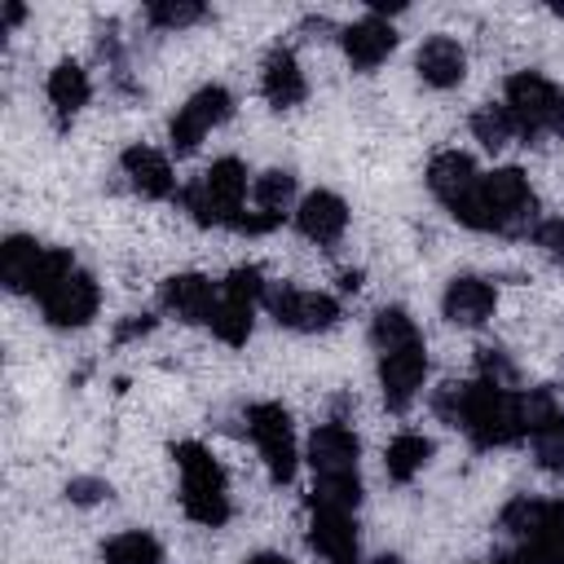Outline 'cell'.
<instances>
[{
	"mask_svg": "<svg viewBox=\"0 0 564 564\" xmlns=\"http://www.w3.org/2000/svg\"><path fill=\"white\" fill-rule=\"evenodd\" d=\"M339 286H344V291H357V286H361V273H344Z\"/></svg>",
	"mask_w": 564,
	"mask_h": 564,
	"instance_id": "ab89813d",
	"label": "cell"
},
{
	"mask_svg": "<svg viewBox=\"0 0 564 564\" xmlns=\"http://www.w3.org/2000/svg\"><path fill=\"white\" fill-rule=\"evenodd\" d=\"M101 498H110V485L97 480V476H75V480L66 485V502H75V507H93V502H101Z\"/></svg>",
	"mask_w": 564,
	"mask_h": 564,
	"instance_id": "e575fe53",
	"label": "cell"
},
{
	"mask_svg": "<svg viewBox=\"0 0 564 564\" xmlns=\"http://www.w3.org/2000/svg\"><path fill=\"white\" fill-rule=\"evenodd\" d=\"M375 564H401V560H397V555H379Z\"/></svg>",
	"mask_w": 564,
	"mask_h": 564,
	"instance_id": "60d3db41",
	"label": "cell"
},
{
	"mask_svg": "<svg viewBox=\"0 0 564 564\" xmlns=\"http://www.w3.org/2000/svg\"><path fill=\"white\" fill-rule=\"evenodd\" d=\"M533 242L542 247L546 260H564V216L538 220V225H533Z\"/></svg>",
	"mask_w": 564,
	"mask_h": 564,
	"instance_id": "836d02e7",
	"label": "cell"
},
{
	"mask_svg": "<svg viewBox=\"0 0 564 564\" xmlns=\"http://www.w3.org/2000/svg\"><path fill=\"white\" fill-rule=\"evenodd\" d=\"M295 229L317 247H335L344 238V229H348V203L339 194H330V189H313L295 207Z\"/></svg>",
	"mask_w": 564,
	"mask_h": 564,
	"instance_id": "ffe728a7",
	"label": "cell"
},
{
	"mask_svg": "<svg viewBox=\"0 0 564 564\" xmlns=\"http://www.w3.org/2000/svg\"><path fill=\"white\" fill-rule=\"evenodd\" d=\"M502 106L511 110L520 137H529V141H533V137H564V88L551 84L546 75H538V70H516V75L507 79Z\"/></svg>",
	"mask_w": 564,
	"mask_h": 564,
	"instance_id": "8992f818",
	"label": "cell"
},
{
	"mask_svg": "<svg viewBox=\"0 0 564 564\" xmlns=\"http://www.w3.org/2000/svg\"><path fill=\"white\" fill-rule=\"evenodd\" d=\"M498 308V286L480 273H458L449 278L445 295H441V313L454 322V326H485Z\"/></svg>",
	"mask_w": 564,
	"mask_h": 564,
	"instance_id": "ac0fdd59",
	"label": "cell"
},
{
	"mask_svg": "<svg viewBox=\"0 0 564 564\" xmlns=\"http://www.w3.org/2000/svg\"><path fill=\"white\" fill-rule=\"evenodd\" d=\"M75 269V256L66 251V247H44V242H35V238H26V234H13V238H4V247H0V278H4V286L9 291H18V295H44L48 286H57L66 273Z\"/></svg>",
	"mask_w": 564,
	"mask_h": 564,
	"instance_id": "5b68a950",
	"label": "cell"
},
{
	"mask_svg": "<svg viewBox=\"0 0 564 564\" xmlns=\"http://www.w3.org/2000/svg\"><path fill=\"white\" fill-rule=\"evenodd\" d=\"M432 405L449 427L467 432V441L476 449L511 445L524 436V392H516V388H498L485 379L445 383V388H436Z\"/></svg>",
	"mask_w": 564,
	"mask_h": 564,
	"instance_id": "6da1fadb",
	"label": "cell"
},
{
	"mask_svg": "<svg viewBox=\"0 0 564 564\" xmlns=\"http://www.w3.org/2000/svg\"><path fill=\"white\" fill-rule=\"evenodd\" d=\"M476 379L498 383V388H516V366L502 348H480L476 352Z\"/></svg>",
	"mask_w": 564,
	"mask_h": 564,
	"instance_id": "d6a6232c",
	"label": "cell"
},
{
	"mask_svg": "<svg viewBox=\"0 0 564 564\" xmlns=\"http://www.w3.org/2000/svg\"><path fill=\"white\" fill-rule=\"evenodd\" d=\"M427 189H432V198L458 220V216L467 212V203L476 198V189H480V172H476L471 154H463V150H441V154L427 163Z\"/></svg>",
	"mask_w": 564,
	"mask_h": 564,
	"instance_id": "5bb4252c",
	"label": "cell"
},
{
	"mask_svg": "<svg viewBox=\"0 0 564 564\" xmlns=\"http://www.w3.org/2000/svg\"><path fill=\"white\" fill-rule=\"evenodd\" d=\"M414 70L427 88H454L467 75V53L454 35H427L414 53Z\"/></svg>",
	"mask_w": 564,
	"mask_h": 564,
	"instance_id": "7402d4cb",
	"label": "cell"
},
{
	"mask_svg": "<svg viewBox=\"0 0 564 564\" xmlns=\"http://www.w3.org/2000/svg\"><path fill=\"white\" fill-rule=\"evenodd\" d=\"M533 216H538V198L529 176L520 167H494L489 176H480V189L458 216V225L480 234H524Z\"/></svg>",
	"mask_w": 564,
	"mask_h": 564,
	"instance_id": "7a4b0ae2",
	"label": "cell"
},
{
	"mask_svg": "<svg viewBox=\"0 0 564 564\" xmlns=\"http://www.w3.org/2000/svg\"><path fill=\"white\" fill-rule=\"evenodd\" d=\"M524 436L533 441V458L542 471H564V410L551 388L524 392Z\"/></svg>",
	"mask_w": 564,
	"mask_h": 564,
	"instance_id": "7c38bea8",
	"label": "cell"
},
{
	"mask_svg": "<svg viewBox=\"0 0 564 564\" xmlns=\"http://www.w3.org/2000/svg\"><path fill=\"white\" fill-rule=\"evenodd\" d=\"M269 313L278 326L286 330H300V335H317V330H330L339 322V300L326 295V291H300V286H269L264 295Z\"/></svg>",
	"mask_w": 564,
	"mask_h": 564,
	"instance_id": "8fae6325",
	"label": "cell"
},
{
	"mask_svg": "<svg viewBox=\"0 0 564 564\" xmlns=\"http://www.w3.org/2000/svg\"><path fill=\"white\" fill-rule=\"evenodd\" d=\"M229 115H234V93H229V88H220V84L198 88V93L172 115V123H167L172 150H176V154L198 150V141H203L212 128H220Z\"/></svg>",
	"mask_w": 564,
	"mask_h": 564,
	"instance_id": "9c48e42d",
	"label": "cell"
},
{
	"mask_svg": "<svg viewBox=\"0 0 564 564\" xmlns=\"http://www.w3.org/2000/svg\"><path fill=\"white\" fill-rule=\"evenodd\" d=\"M172 458H176V471H181L185 516L203 529H220L234 507H229V480H225V467L216 463V454L198 441H181V445H172Z\"/></svg>",
	"mask_w": 564,
	"mask_h": 564,
	"instance_id": "3957f363",
	"label": "cell"
},
{
	"mask_svg": "<svg viewBox=\"0 0 564 564\" xmlns=\"http://www.w3.org/2000/svg\"><path fill=\"white\" fill-rule=\"evenodd\" d=\"M101 560L106 564H163V546L141 533V529H128V533H115L106 546H101Z\"/></svg>",
	"mask_w": 564,
	"mask_h": 564,
	"instance_id": "f1b7e54d",
	"label": "cell"
},
{
	"mask_svg": "<svg viewBox=\"0 0 564 564\" xmlns=\"http://www.w3.org/2000/svg\"><path fill=\"white\" fill-rule=\"evenodd\" d=\"M247 432H251V441H256V449H260L269 476H273L278 485H286V480L295 476V463H300L291 414H286L278 401H256V405H247Z\"/></svg>",
	"mask_w": 564,
	"mask_h": 564,
	"instance_id": "ba28073f",
	"label": "cell"
},
{
	"mask_svg": "<svg viewBox=\"0 0 564 564\" xmlns=\"http://www.w3.org/2000/svg\"><path fill=\"white\" fill-rule=\"evenodd\" d=\"M119 163H123V176L137 194H145V198H172L176 194V176H172L167 154H159L150 145H128Z\"/></svg>",
	"mask_w": 564,
	"mask_h": 564,
	"instance_id": "603a6c76",
	"label": "cell"
},
{
	"mask_svg": "<svg viewBox=\"0 0 564 564\" xmlns=\"http://www.w3.org/2000/svg\"><path fill=\"white\" fill-rule=\"evenodd\" d=\"M480 564H538L529 551H516V555H498V560H480Z\"/></svg>",
	"mask_w": 564,
	"mask_h": 564,
	"instance_id": "f35d334b",
	"label": "cell"
},
{
	"mask_svg": "<svg viewBox=\"0 0 564 564\" xmlns=\"http://www.w3.org/2000/svg\"><path fill=\"white\" fill-rule=\"evenodd\" d=\"M242 564H295V560H286L282 551H256L251 560H242Z\"/></svg>",
	"mask_w": 564,
	"mask_h": 564,
	"instance_id": "8d00e7d4",
	"label": "cell"
},
{
	"mask_svg": "<svg viewBox=\"0 0 564 564\" xmlns=\"http://www.w3.org/2000/svg\"><path fill=\"white\" fill-rule=\"evenodd\" d=\"M251 198H256V212H260V216H273V220L282 225V216H286V207H291V198H295V176L282 172V167L260 172L256 185H251Z\"/></svg>",
	"mask_w": 564,
	"mask_h": 564,
	"instance_id": "4316f807",
	"label": "cell"
},
{
	"mask_svg": "<svg viewBox=\"0 0 564 564\" xmlns=\"http://www.w3.org/2000/svg\"><path fill=\"white\" fill-rule=\"evenodd\" d=\"M423 379H427V348H423V339L379 352V388H383V405L388 410H410V401L419 397Z\"/></svg>",
	"mask_w": 564,
	"mask_h": 564,
	"instance_id": "4fadbf2b",
	"label": "cell"
},
{
	"mask_svg": "<svg viewBox=\"0 0 564 564\" xmlns=\"http://www.w3.org/2000/svg\"><path fill=\"white\" fill-rule=\"evenodd\" d=\"M93 97V84H88V70L79 62H57L48 70V106L57 110V119L66 123L75 110H84Z\"/></svg>",
	"mask_w": 564,
	"mask_h": 564,
	"instance_id": "cb8c5ba5",
	"label": "cell"
},
{
	"mask_svg": "<svg viewBox=\"0 0 564 564\" xmlns=\"http://www.w3.org/2000/svg\"><path fill=\"white\" fill-rule=\"evenodd\" d=\"M357 454H361V445H357L352 427H344L339 419L322 423L308 441V463H313L317 480H361L357 476Z\"/></svg>",
	"mask_w": 564,
	"mask_h": 564,
	"instance_id": "2e32d148",
	"label": "cell"
},
{
	"mask_svg": "<svg viewBox=\"0 0 564 564\" xmlns=\"http://www.w3.org/2000/svg\"><path fill=\"white\" fill-rule=\"evenodd\" d=\"M159 300H163V308L172 313V317H181V322H207L212 326V317H216V304H220V286L212 282V278H203V273H172L163 286H159Z\"/></svg>",
	"mask_w": 564,
	"mask_h": 564,
	"instance_id": "e0dca14e",
	"label": "cell"
},
{
	"mask_svg": "<svg viewBox=\"0 0 564 564\" xmlns=\"http://www.w3.org/2000/svg\"><path fill=\"white\" fill-rule=\"evenodd\" d=\"M145 330H154V317H150V313H137L132 322H123V326L115 330V339H132V335H145Z\"/></svg>",
	"mask_w": 564,
	"mask_h": 564,
	"instance_id": "d590c367",
	"label": "cell"
},
{
	"mask_svg": "<svg viewBox=\"0 0 564 564\" xmlns=\"http://www.w3.org/2000/svg\"><path fill=\"white\" fill-rule=\"evenodd\" d=\"M414 339H419V326H414V317H410L405 308L383 304V308L370 317V344H375L379 352L401 348V344H414Z\"/></svg>",
	"mask_w": 564,
	"mask_h": 564,
	"instance_id": "83f0119b",
	"label": "cell"
},
{
	"mask_svg": "<svg viewBox=\"0 0 564 564\" xmlns=\"http://www.w3.org/2000/svg\"><path fill=\"white\" fill-rule=\"evenodd\" d=\"M555 13H560V18H564V4H555Z\"/></svg>",
	"mask_w": 564,
	"mask_h": 564,
	"instance_id": "b9f144b4",
	"label": "cell"
},
{
	"mask_svg": "<svg viewBox=\"0 0 564 564\" xmlns=\"http://www.w3.org/2000/svg\"><path fill=\"white\" fill-rule=\"evenodd\" d=\"M242 198H247V167L238 159H216L203 176H194L181 189V207L203 229H212V225L234 229L238 216H242Z\"/></svg>",
	"mask_w": 564,
	"mask_h": 564,
	"instance_id": "277c9868",
	"label": "cell"
},
{
	"mask_svg": "<svg viewBox=\"0 0 564 564\" xmlns=\"http://www.w3.org/2000/svg\"><path fill=\"white\" fill-rule=\"evenodd\" d=\"M260 93H264V101H269L273 110H291V106H300V101L308 97V79H304V70H300V62H295L291 48L278 44V48L264 53Z\"/></svg>",
	"mask_w": 564,
	"mask_h": 564,
	"instance_id": "44dd1931",
	"label": "cell"
},
{
	"mask_svg": "<svg viewBox=\"0 0 564 564\" xmlns=\"http://www.w3.org/2000/svg\"><path fill=\"white\" fill-rule=\"evenodd\" d=\"M22 13H26V9H22L18 0H9V4H4V31H13V26L22 22Z\"/></svg>",
	"mask_w": 564,
	"mask_h": 564,
	"instance_id": "74e56055",
	"label": "cell"
},
{
	"mask_svg": "<svg viewBox=\"0 0 564 564\" xmlns=\"http://www.w3.org/2000/svg\"><path fill=\"white\" fill-rule=\"evenodd\" d=\"M308 546H313L326 564H361V542H357L352 511L308 507Z\"/></svg>",
	"mask_w": 564,
	"mask_h": 564,
	"instance_id": "9a60e30c",
	"label": "cell"
},
{
	"mask_svg": "<svg viewBox=\"0 0 564 564\" xmlns=\"http://www.w3.org/2000/svg\"><path fill=\"white\" fill-rule=\"evenodd\" d=\"M220 295H234V300H247V304H260L269 295V282L256 264H238L225 282H220Z\"/></svg>",
	"mask_w": 564,
	"mask_h": 564,
	"instance_id": "1f68e13d",
	"label": "cell"
},
{
	"mask_svg": "<svg viewBox=\"0 0 564 564\" xmlns=\"http://www.w3.org/2000/svg\"><path fill=\"white\" fill-rule=\"evenodd\" d=\"M97 304H101V291H97V278L88 269H70L57 286H48L40 295V308H44V322L57 326V330H79L97 317Z\"/></svg>",
	"mask_w": 564,
	"mask_h": 564,
	"instance_id": "30bf717a",
	"label": "cell"
},
{
	"mask_svg": "<svg viewBox=\"0 0 564 564\" xmlns=\"http://www.w3.org/2000/svg\"><path fill=\"white\" fill-rule=\"evenodd\" d=\"M471 132H476V141L489 145V150H502L511 137H520V132H516V119H511V110H507L502 101H498V106H494V101L480 106V110L471 115Z\"/></svg>",
	"mask_w": 564,
	"mask_h": 564,
	"instance_id": "f546056e",
	"label": "cell"
},
{
	"mask_svg": "<svg viewBox=\"0 0 564 564\" xmlns=\"http://www.w3.org/2000/svg\"><path fill=\"white\" fill-rule=\"evenodd\" d=\"M502 529L520 538L538 564H564V498H511L502 507Z\"/></svg>",
	"mask_w": 564,
	"mask_h": 564,
	"instance_id": "52a82bcc",
	"label": "cell"
},
{
	"mask_svg": "<svg viewBox=\"0 0 564 564\" xmlns=\"http://www.w3.org/2000/svg\"><path fill=\"white\" fill-rule=\"evenodd\" d=\"M251 326H256V304L234 300V295H220L216 317H212V335L220 344H229V348H242L251 339Z\"/></svg>",
	"mask_w": 564,
	"mask_h": 564,
	"instance_id": "484cf974",
	"label": "cell"
},
{
	"mask_svg": "<svg viewBox=\"0 0 564 564\" xmlns=\"http://www.w3.org/2000/svg\"><path fill=\"white\" fill-rule=\"evenodd\" d=\"M203 13H207V9H203L198 0H154V4H145L150 26H163V31H181V26L198 22Z\"/></svg>",
	"mask_w": 564,
	"mask_h": 564,
	"instance_id": "4dcf8cb0",
	"label": "cell"
},
{
	"mask_svg": "<svg viewBox=\"0 0 564 564\" xmlns=\"http://www.w3.org/2000/svg\"><path fill=\"white\" fill-rule=\"evenodd\" d=\"M339 44H344V57L352 62V70H375L397 48V31H392L388 18L366 13V18H357L352 26L339 31Z\"/></svg>",
	"mask_w": 564,
	"mask_h": 564,
	"instance_id": "d6986e66",
	"label": "cell"
},
{
	"mask_svg": "<svg viewBox=\"0 0 564 564\" xmlns=\"http://www.w3.org/2000/svg\"><path fill=\"white\" fill-rule=\"evenodd\" d=\"M427 458H432V441H427V436H419V432H401V436H392V441H388L383 471H388V480L405 485V480H414V476L427 467Z\"/></svg>",
	"mask_w": 564,
	"mask_h": 564,
	"instance_id": "d4e9b609",
	"label": "cell"
}]
</instances>
